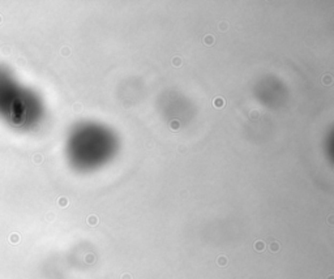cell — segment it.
Masks as SVG:
<instances>
[{"label":"cell","mask_w":334,"mask_h":279,"mask_svg":"<svg viewBox=\"0 0 334 279\" xmlns=\"http://www.w3.org/2000/svg\"><path fill=\"white\" fill-rule=\"evenodd\" d=\"M24 101L11 77V72L0 68V118L13 125L24 124L26 121Z\"/></svg>","instance_id":"6da1fadb"},{"label":"cell","mask_w":334,"mask_h":279,"mask_svg":"<svg viewBox=\"0 0 334 279\" xmlns=\"http://www.w3.org/2000/svg\"><path fill=\"white\" fill-rule=\"evenodd\" d=\"M227 26H229V25H227L226 21H221V22H219V30H221V31H226L227 30Z\"/></svg>","instance_id":"7c38bea8"},{"label":"cell","mask_w":334,"mask_h":279,"mask_svg":"<svg viewBox=\"0 0 334 279\" xmlns=\"http://www.w3.org/2000/svg\"><path fill=\"white\" fill-rule=\"evenodd\" d=\"M86 222H88V224L90 226V227H94V226H97V224H98L99 219H98V217H97V215L91 214V215H89V217H88V219H86Z\"/></svg>","instance_id":"3957f363"},{"label":"cell","mask_w":334,"mask_h":279,"mask_svg":"<svg viewBox=\"0 0 334 279\" xmlns=\"http://www.w3.org/2000/svg\"><path fill=\"white\" fill-rule=\"evenodd\" d=\"M213 104H214V107L217 108H222L226 104V102H224V99L222 98V97H217V98H214V101H213Z\"/></svg>","instance_id":"277c9868"},{"label":"cell","mask_w":334,"mask_h":279,"mask_svg":"<svg viewBox=\"0 0 334 279\" xmlns=\"http://www.w3.org/2000/svg\"><path fill=\"white\" fill-rule=\"evenodd\" d=\"M76 108H77V111H78L80 108H81V104H80V103H77V104H76Z\"/></svg>","instance_id":"e0dca14e"},{"label":"cell","mask_w":334,"mask_h":279,"mask_svg":"<svg viewBox=\"0 0 334 279\" xmlns=\"http://www.w3.org/2000/svg\"><path fill=\"white\" fill-rule=\"evenodd\" d=\"M328 279H334V275H333V274H330V275L328 276Z\"/></svg>","instance_id":"ac0fdd59"},{"label":"cell","mask_w":334,"mask_h":279,"mask_svg":"<svg viewBox=\"0 0 334 279\" xmlns=\"http://www.w3.org/2000/svg\"><path fill=\"white\" fill-rule=\"evenodd\" d=\"M321 81H323L324 85H330L331 82H333V77H331L330 74H325V76H323Z\"/></svg>","instance_id":"ba28073f"},{"label":"cell","mask_w":334,"mask_h":279,"mask_svg":"<svg viewBox=\"0 0 334 279\" xmlns=\"http://www.w3.org/2000/svg\"><path fill=\"white\" fill-rule=\"evenodd\" d=\"M120 279H132V275H130L129 273H124V274L122 275V278H120Z\"/></svg>","instance_id":"5bb4252c"},{"label":"cell","mask_w":334,"mask_h":279,"mask_svg":"<svg viewBox=\"0 0 334 279\" xmlns=\"http://www.w3.org/2000/svg\"><path fill=\"white\" fill-rule=\"evenodd\" d=\"M253 248H255L256 252H262L264 249L266 248V244L262 240H257V241H255V244H253Z\"/></svg>","instance_id":"7a4b0ae2"},{"label":"cell","mask_w":334,"mask_h":279,"mask_svg":"<svg viewBox=\"0 0 334 279\" xmlns=\"http://www.w3.org/2000/svg\"><path fill=\"white\" fill-rule=\"evenodd\" d=\"M59 203H60V206H67V203H68V201H67V198H60Z\"/></svg>","instance_id":"4fadbf2b"},{"label":"cell","mask_w":334,"mask_h":279,"mask_svg":"<svg viewBox=\"0 0 334 279\" xmlns=\"http://www.w3.org/2000/svg\"><path fill=\"white\" fill-rule=\"evenodd\" d=\"M178 149H179V151H180V153H184L185 150H187V149H185V146H184V145H180V146H179Z\"/></svg>","instance_id":"9a60e30c"},{"label":"cell","mask_w":334,"mask_h":279,"mask_svg":"<svg viewBox=\"0 0 334 279\" xmlns=\"http://www.w3.org/2000/svg\"><path fill=\"white\" fill-rule=\"evenodd\" d=\"M168 128H170L171 130H178L179 128H180V121L179 120H176V119H174V120H171L170 121V124H168Z\"/></svg>","instance_id":"5b68a950"},{"label":"cell","mask_w":334,"mask_h":279,"mask_svg":"<svg viewBox=\"0 0 334 279\" xmlns=\"http://www.w3.org/2000/svg\"><path fill=\"white\" fill-rule=\"evenodd\" d=\"M269 249H270V252H273V253L278 252V251H279V243H278V241H272V243H270Z\"/></svg>","instance_id":"52a82bcc"},{"label":"cell","mask_w":334,"mask_h":279,"mask_svg":"<svg viewBox=\"0 0 334 279\" xmlns=\"http://www.w3.org/2000/svg\"><path fill=\"white\" fill-rule=\"evenodd\" d=\"M172 64H174V67H180V65L183 64V60H181V57L175 56L172 59Z\"/></svg>","instance_id":"30bf717a"},{"label":"cell","mask_w":334,"mask_h":279,"mask_svg":"<svg viewBox=\"0 0 334 279\" xmlns=\"http://www.w3.org/2000/svg\"><path fill=\"white\" fill-rule=\"evenodd\" d=\"M85 261H86L88 263H93L94 261H95V257H94V254H90V253H89L88 256L85 257Z\"/></svg>","instance_id":"8fae6325"},{"label":"cell","mask_w":334,"mask_h":279,"mask_svg":"<svg viewBox=\"0 0 334 279\" xmlns=\"http://www.w3.org/2000/svg\"><path fill=\"white\" fill-rule=\"evenodd\" d=\"M217 263H218L219 266H226L227 265V257L226 256H219L218 258H217Z\"/></svg>","instance_id":"9c48e42d"},{"label":"cell","mask_w":334,"mask_h":279,"mask_svg":"<svg viewBox=\"0 0 334 279\" xmlns=\"http://www.w3.org/2000/svg\"><path fill=\"white\" fill-rule=\"evenodd\" d=\"M328 222H329V224H333V215H330V217H329Z\"/></svg>","instance_id":"2e32d148"},{"label":"cell","mask_w":334,"mask_h":279,"mask_svg":"<svg viewBox=\"0 0 334 279\" xmlns=\"http://www.w3.org/2000/svg\"><path fill=\"white\" fill-rule=\"evenodd\" d=\"M204 43L206 46H212L213 43H214V37H213L212 34H208V35H205V37H204Z\"/></svg>","instance_id":"8992f818"}]
</instances>
